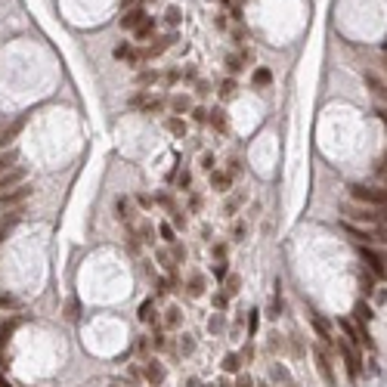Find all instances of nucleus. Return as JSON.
I'll use <instances>...</instances> for the list:
<instances>
[{"mask_svg":"<svg viewBox=\"0 0 387 387\" xmlns=\"http://www.w3.org/2000/svg\"><path fill=\"white\" fill-rule=\"evenodd\" d=\"M140 236H143V242H155V239H152V236H155L152 226H143V229H140Z\"/></svg>","mask_w":387,"mask_h":387,"instance_id":"nucleus-39","label":"nucleus"},{"mask_svg":"<svg viewBox=\"0 0 387 387\" xmlns=\"http://www.w3.org/2000/svg\"><path fill=\"white\" fill-rule=\"evenodd\" d=\"M211 183H214V189H217V192H226V189L232 186V180H229L226 174H217V171H211Z\"/></svg>","mask_w":387,"mask_h":387,"instance_id":"nucleus-14","label":"nucleus"},{"mask_svg":"<svg viewBox=\"0 0 387 387\" xmlns=\"http://www.w3.org/2000/svg\"><path fill=\"white\" fill-rule=\"evenodd\" d=\"M236 90H239V87H236V81H223V84H220V96H223V99H229Z\"/></svg>","mask_w":387,"mask_h":387,"instance_id":"nucleus-27","label":"nucleus"},{"mask_svg":"<svg viewBox=\"0 0 387 387\" xmlns=\"http://www.w3.org/2000/svg\"><path fill=\"white\" fill-rule=\"evenodd\" d=\"M344 232H347V236H350L353 242H360V245H369V239H372V236H369V232H363V229H356L353 223H344Z\"/></svg>","mask_w":387,"mask_h":387,"instance_id":"nucleus-12","label":"nucleus"},{"mask_svg":"<svg viewBox=\"0 0 387 387\" xmlns=\"http://www.w3.org/2000/svg\"><path fill=\"white\" fill-rule=\"evenodd\" d=\"M168 130H171L174 136H183V133H186V124H183L180 118H171V121H168Z\"/></svg>","mask_w":387,"mask_h":387,"instance_id":"nucleus-25","label":"nucleus"},{"mask_svg":"<svg viewBox=\"0 0 387 387\" xmlns=\"http://www.w3.org/2000/svg\"><path fill=\"white\" fill-rule=\"evenodd\" d=\"M171 41H174V37H161V41H155L146 53H143V59H152V56H158V53H164L168 47H171Z\"/></svg>","mask_w":387,"mask_h":387,"instance_id":"nucleus-13","label":"nucleus"},{"mask_svg":"<svg viewBox=\"0 0 387 387\" xmlns=\"http://www.w3.org/2000/svg\"><path fill=\"white\" fill-rule=\"evenodd\" d=\"M316 369H319L322 381H325L328 387H335V372H331V366H328V356H325L322 350H316Z\"/></svg>","mask_w":387,"mask_h":387,"instance_id":"nucleus-8","label":"nucleus"},{"mask_svg":"<svg viewBox=\"0 0 387 387\" xmlns=\"http://www.w3.org/2000/svg\"><path fill=\"white\" fill-rule=\"evenodd\" d=\"M239 171H242V168H239V161H229V168H226V177H229V180H236V177H239Z\"/></svg>","mask_w":387,"mask_h":387,"instance_id":"nucleus-34","label":"nucleus"},{"mask_svg":"<svg viewBox=\"0 0 387 387\" xmlns=\"http://www.w3.org/2000/svg\"><path fill=\"white\" fill-rule=\"evenodd\" d=\"M202 291H205V279H202V276H192V279H189V294L199 297Z\"/></svg>","mask_w":387,"mask_h":387,"instance_id":"nucleus-21","label":"nucleus"},{"mask_svg":"<svg viewBox=\"0 0 387 387\" xmlns=\"http://www.w3.org/2000/svg\"><path fill=\"white\" fill-rule=\"evenodd\" d=\"M152 31H155V19H149V16H146V19L133 28V37H136V41H149Z\"/></svg>","mask_w":387,"mask_h":387,"instance_id":"nucleus-11","label":"nucleus"},{"mask_svg":"<svg viewBox=\"0 0 387 387\" xmlns=\"http://www.w3.org/2000/svg\"><path fill=\"white\" fill-rule=\"evenodd\" d=\"M10 335V325H0V344H4V338Z\"/></svg>","mask_w":387,"mask_h":387,"instance_id":"nucleus-49","label":"nucleus"},{"mask_svg":"<svg viewBox=\"0 0 387 387\" xmlns=\"http://www.w3.org/2000/svg\"><path fill=\"white\" fill-rule=\"evenodd\" d=\"M140 108H143L146 115H155V112H161V108H164V99H161V96H158V99H146Z\"/></svg>","mask_w":387,"mask_h":387,"instance_id":"nucleus-18","label":"nucleus"},{"mask_svg":"<svg viewBox=\"0 0 387 387\" xmlns=\"http://www.w3.org/2000/svg\"><path fill=\"white\" fill-rule=\"evenodd\" d=\"M22 124H25V115H22V118H16L10 127H4V130H0V149H7L16 136H19V130H22Z\"/></svg>","mask_w":387,"mask_h":387,"instance_id":"nucleus-7","label":"nucleus"},{"mask_svg":"<svg viewBox=\"0 0 387 387\" xmlns=\"http://www.w3.org/2000/svg\"><path fill=\"white\" fill-rule=\"evenodd\" d=\"M22 180H25V168H10L7 174H0V192H7V189H16Z\"/></svg>","mask_w":387,"mask_h":387,"instance_id":"nucleus-5","label":"nucleus"},{"mask_svg":"<svg viewBox=\"0 0 387 387\" xmlns=\"http://www.w3.org/2000/svg\"><path fill=\"white\" fill-rule=\"evenodd\" d=\"M217 276H220V279H226V263H223V260L217 263Z\"/></svg>","mask_w":387,"mask_h":387,"instance_id":"nucleus-48","label":"nucleus"},{"mask_svg":"<svg viewBox=\"0 0 387 387\" xmlns=\"http://www.w3.org/2000/svg\"><path fill=\"white\" fill-rule=\"evenodd\" d=\"M366 84H369V90H372L375 96H381V102H384V81H378L375 74H369V77H366Z\"/></svg>","mask_w":387,"mask_h":387,"instance_id":"nucleus-17","label":"nucleus"},{"mask_svg":"<svg viewBox=\"0 0 387 387\" xmlns=\"http://www.w3.org/2000/svg\"><path fill=\"white\" fill-rule=\"evenodd\" d=\"M239 205H242V196H236V199H229V202L223 205V214H236V211H239Z\"/></svg>","mask_w":387,"mask_h":387,"instance_id":"nucleus-29","label":"nucleus"},{"mask_svg":"<svg viewBox=\"0 0 387 387\" xmlns=\"http://www.w3.org/2000/svg\"><path fill=\"white\" fill-rule=\"evenodd\" d=\"M310 322H313V328H316V335L325 341V344H331L335 338H331V328H328V322L322 319V316H316V313H310Z\"/></svg>","mask_w":387,"mask_h":387,"instance_id":"nucleus-9","label":"nucleus"},{"mask_svg":"<svg viewBox=\"0 0 387 387\" xmlns=\"http://www.w3.org/2000/svg\"><path fill=\"white\" fill-rule=\"evenodd\" d=\"M140 319H143V322H152V300H146V303L140 307Z\"/></svg>","mask_w":387,"mask_h":387,"instance_id":"nucleus-32","label":"nucleus"},{"mask_svg":"<svg viewBox=\"0 0 387 387\" xmlns=\"http://www.w3.org/2000/svg\"><path fill=\"white\" fill-rule=\"evenodd\" d=\"M360 282H363V291L369 294V291H372V282H369V276H360Z\"/></svg>","mask_w":387,"mask_h":387,"instance_id":"nucleus-46","label":"nucleus"},{"mask_svg":"<svg viewBox=\"0 0 387 387\" xmlns=\"http://www.w3.org/2000/svg\"><path fill=\"white\" fill-rule=\"evenodd\" d=\"M186 387H202V381H199V378H189V384H186Z\"/></svg>","mask_w":387,"mask_h":387,"instance_id":"nucleus-50","label":"nucleus"},{"mask_svg":"<svg viewBox=\"0 0 387 387\" xmlns=\"http://www.w3.org/2000/svg\"><path fill=\"white\" fill-rule=\"evenodd\" d=\"M360 257L369 263V269H372L375 276H381V279H384V257H381L378 251H372L369 245H360Z\"/></svg>","mask_w":387,"mask_h":387,"instance_id":"nucleus-4","label":"nucleus"},{"mask_svg":"<svg viewBox=\"0 0 387 387\" xmlns=\"http://www.w3.org/2000/svg\"><path fill=\"white\" fill-rule=\"evenodd\" d=\"M350 220H360V223H384V214H378V208H363V205H344L341 208Z\"/></svg>","mask_w":387,"mask_h":387,"instance_id":"nucleus-3","label":"nucleus"},{"mask_svg":"<svg viewBox=\"0 0 387 387\" xmlns=\"http://www.w3.org/2000/svg\"><path fill=\"white\" fill-rule=\"evenodd\" d=\"M143 19H146V13H143L140 7H133V10H127V13H124V19H121V25H124L127 31H133V28H136V25H140Z\"/></svg>","mask_w":387,"mask_h":387,"instance_id":"nucleus-10","label":"nucleus"},{"mask_svg":"<svg viewBox=\"0 0 387 387\" xmlns=\"http://www.w3.org/2000/svg\"><path fill=\"white\" fill-rule=\"evenodd\" d=\"M31 196V186L19 183L16 189H7V192H0V211H10V208H19L25 199Z\"/></svg>","mask_w":387,"mask_h":387,"instance_id":"nucleus-2","label":"nucleus"},{"mask_svg":"<svg viewBox=\"0 0 387 387\" xmlns=\"http://www.w3.org/2000/svg\"><path fill=\"white\" fill-rule=\"evenodd\" d=\"M211 124H214L217 130H223V127H226V121H223V108H214V112H211Z\"/></svg>","mask_w":387,"mask_h":387,"instance_id":"nucleus-28","label":"nucleus"},{"mask_svg":"<svg viewBox=\"0 0 387 387\" xmlns=\"http://www.w3.org/2000/svg\"><path fill=\"white\" fill-rule=\"evenodd\" d=\"M192 115H196V121H199V124H205V121H208V112H205V108H196Z\"/></svg>","mask_w":387,"mask_h":387,"instance_id":"nucleus-42","label":"nucleus"},{"mask_svg":"<svg viewBox=\"0 0 387 387\" xmlns=\"http://www.w3.org/2000/svg\"><path fill=\"white\" fill-rule=\"evenodd\" d=\"M171 105H174V112H186V108H189V99H186V96H174Z\"/></svg>","mask_w":387,"mask_h":387,"instance_id":"nucleus-30","label":"nucleus"},{"mask_svg":"<svg viewBox=\"0 0 387 387\" xmlns=\"http://www.w3.org/2000/svg\"><path fill=\"white\" fill-rule=\"evenodd\" d=\"M155 81V74L152 71H146V74H140V87H146V84H152Z\"/></svg>","mask_w":387,"mask_h":387,"instance_id":"nucleus-41","label":"nucleus"},{"mask_svg":"<svg viewBox=\"0 0 387 387\" xmlns=\"http://www.w3.org/2000/svg\"><path fill=\"white\" fill-rule=\"evenodd\" d=\"M288 387H294V384H288Z\"/></svg>","mask_w":387,"mask_h":387,"instance_id":"nucleus-53","label":"nucleus"},{"mask_svg":"<svg viewBox=\"0 0 387 387\" xmlns=\"http://www.w3.org/2000/svg\"><path fill=\"white\" fill-rule=\"evenodd\" d=\"M164 325H168V328H177V325H180V310H177V307H171V310H168Z\"/></svg>","mask_w":387,"mask_h":387,"instance_id":"nucleus-24","label":"nucleus"},{"mask_svg":"<svg viewBox=\"0 0 387 387\" xmlns=\"http://www.w3.org/2000/svg\"><path fill=\"white\" fill-rule=\"evenodd\" d=\"M372 316H375V313L369 310V303H363V300H360V303H356V319H360V322H369Z\"/></svg>","mask_w":387,"mask_h":387,"instance_id":"nucleus-23","label":"nucleus"},{"mask_svg":"<svg viewBox=\"0 0 387 387\" xmlns=\"http://www.w3.org/2000/svg\"><path fill=\"white\" fill-rule=\"evenodd\" d=\"M168 22H171V25H177V22H180V10H177V7H171V10H168Z\"/></svg>","mask_w":387,"mask_h":387,"instance_id":"nucleus-38","label":"nucleus"},{"mask_svg":"<svg viewBox=\"0 0 387 387\" xmlns=\"http://www.w3.org/2000/svg\"><path fill=\"white\" fill-rule=\"evenodd\" d=\"M239 285H242V279H239V276H226V282H223V294H226V297L239 294Z\"/></svg>","mask_w":387,"mask_h":387,"instance_id":"nucleus-16","label":"nucleus"},{"mask_svg":"<svg viewBox=\"0 0 387 387\" xmlns=\"http://www.w3.org/2000/svg\"><path fill=\"white\" fill-rule=\"evenodd\" d=\"M239 387H251V381L248 378H239Z\"/></svg>","mask_w":387,"mask_h":387,"instance_id":"nucleus-51","label":"nucleus"},{"mask_svg":"<svg viewBox=\"0 0 387 387\" xmlns=\"http://www.w3.org/2000/svg\"><path fill=\"white\" fill-rule=\"evenodd\" d=\"M220 328H223V316H214L211 319V331H220Z\"/></svg>","mask_w":387,"mask_h":387,"instance_id":"nucleus-43","label":"nucleus"},{"mask_svg":"<svg viewBox=\"0 0 387 387\" xmlns=\"http://www.w3.org/2000/svg\"><path fill=\"white\" fill-rule=\"evenodd\" d=\"M19 217H13V220H4V223H0V242H4L7 239V229H10V223H16Z\"/></svg>","mask_w":387,"mask_h":387,"instance_id":"nucleus-37","label":"nucleus"},{"mask_svg":"<svg viewBox=\"0 0 387 387\" xmlns=\"http://www.w3.org/2000/svg\"><path fill=\"white\" fill-rule=\"evenodd\" d=\"M158 229H161V239H164V242H171V245H174V226H171V223H161V226H158Z\"/></svg>","mask_w":387,"mask_h":387,"instance_id":"nucleus-31","label":"nucleus"},{"mask_svg":"<svg viewBox=\"0 0 387 387\" xmlns=\"http://www.w3.org/2000/svg\"><path fill=\"white\" fill-rule=\"evenodd\" d=\"M143 102H146V96H143V93H136V96H130V108H140Z\"/></svg>","mask_w":387,"mask_h":387,"instance_id":"nucleus-40","label":"nucleus"},{"mask_svg":"<svg viewBox=\"0 0 387 387\" xmlns=\"http://www.w3.org/2000/svg\"><path fill=\"white\" fill-rule=\"evenodd\" d=\"M350 196H353L356 202H366V205H372V208H378V205L384 208V199H387V196H384V189H372V186H356V183L350 186Z\"/></svg>","mask_w":387,"mask_h":387,"instance_id":"nucleus-1","label":"nucleus"},{"mask_svg":"<svg viewBox=\"0 0 387 387\" xmlns=\"http://www.w3.org/2000/svg\"><path fill=\"white\" fill-rule=\"evenodd\" d=\"M239 363H242V360H239L236 353H226V356H223V372H239Z\"/></svg>","mask_w":387,"mask_h":387,"instance_id":"nucleus-22","label":"nucleus"},{"mask_svg":"<svg viewBox=\"0 0 387 387\" xmlns=\"http://www.w3.org/2000/svg\"><path fill=\"white\" fill-rule=\"evenodd\" d=\"M226 68H229L232 74H236V71H242V59H239V56H229V59H226Z\"/></svg>","mask_w":387,"mask_h":387,"instance_id":"nucleus-33","label":"nucleus"},{"mask_svg":"<svg viewBox=\"0 0 387 387\" xmlns=\"http://www.w3.org/2000/svg\"><path fill=\"white\" fill-rule=\"evenodd\" d=\"M189 180H192V177H189V174L183 171V174H180V180H177V183H180V189H183V186H189Z\"/></svg>","mask_w":387,"mask_h":387,"instance_id":"nucleus-44","label":"nucleus"},{"mask_svg":"<svg viewBox=\"0 0 387 387\" xmlns=\"http://www.w3.org/2000/svg\"><path fill=\"white\" fill-rule=\"evenodd\" d=\"M341 328H344V331H347V338H350V341H353V344H356V338H360V331H356V328H353V322H350V319H341Z\"/></svg>","mask_w":387,"mask_h":387,"instance_id":"nucleus-26","label":"nucleus"},{"mask_svg":"<svg viewBox=\"0 0 387 387\" xmlns=\"http://www.w3.org/2000/svg\"><path fill=\"white\" fill-rule=\"evenodd\" d=\"M146 378H149L152 384H158V381L164 378V369H161L158 363H149V366H146Z\"/></svg>","mask_w":387,"mask_h":387,"instance_id":"nucleus-15","label":"nucleus"},{"mask_svg":"<svg viewBox=\"0 0 387 387\" xmlns=\"http://www.w3.org/2000/svg\"><path fill=\"white\" fill-rule=\"evenodd\" d=\"M202 168H205V171H214V155H211V152L202 155Z\"/></svg>","mask_w":387,"mask_h":387,"instance_id":"nucleus-35","label":"nucleus"},{"mask_svg":"<svg viewBox=\"0 0 387 387\" xmlns=\"http://www.w3.org/2000/svg\"><path fill=\"white\" fill-rule=\"evenodd\" d=\"M13 164H16V152L10 149V152H4V155H0V174H7Z\"/></svg>","mask_w":387,"mask_h":387,"instance_id":"nucleus-19","label":"nucleus"},{"mask_svg":"<svg viewBox=\"0 0 387 387\" xmlns=\"http://www.w3.org/2000/svg\"><path fill=\"white\" fill-rule=\"evenodd\" d=\"M214 307H220V310H223V307H226V294H217V297H214Z\"/></svg>","mask_w":387,"mask_h":387,"instance_id":"nucleus-47","label":"nucleus"},{"mask_svg":"<svg viewBox=\"0 0 387 387\" xmlns=\"http://www.w3.org/2000/svg\"><path fill=\"white\" fill-rule=\"evenodd\" d=\"M269 81H273V74H269L266 68H257V71H254V87H266Z\"/></svg>","mask_w":387,"mask_h":387,"instance_id":"nucleus-20","label":"nucleus"},{"mask_svg":"<svg viewBox=\"0 0 387 387\" xmlns=\"http://www.w3.org/2000/svg\"><path fill=\"white\" fill-rule=\"evenodd\" d=\"M0 387H10V381H7V378H4V375H0Z\"/></svg>","mask_w":387,"mask_h":387,"instance_id":"nucleus-52","label":"nucleus"},{"mask_svg":"<svg viewBox=\"0 0 387 387\" xmlns=\"http://www.w3.org/2000/svg\"><path fill=\"white\" fill-rule=\"evenodd\" d=\"M118 217H127V202H124V199L118 202Z\"/></svg>","mask_w":387,"mask_h":387,"instance_id":"nucleus-45","label":"nucleus"},{"mask_svg":"<svg viewBox=\"0 0 387 387\" xmlns=\"http://www.w3.org/2000/svg\"><path fill=\"white\" fill-rule=\"evenodd\" d=\"M341 356H344V363H347V372H350V378L356 381V375H360V353H353L350 344H341Z\"/></svg>","mask_w":387,"mask_h":387,"instance_id":"nucleus-6","label":"nucleus"},{"mask_svg":"<svg viewBox=\"0 0 387 387\" xmlns=\"http://www.w3.org/2000/svg\"><path fill=\"white\" fill-rule=\"evenodd\" d=\"M257 331V310H251V316H248V335Z\"/></svg>","mask_w":387,"mask_h":387,"instance_id":"nucleus-36","label":"nucleus"}]
</instances>
